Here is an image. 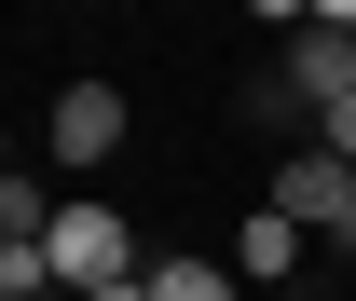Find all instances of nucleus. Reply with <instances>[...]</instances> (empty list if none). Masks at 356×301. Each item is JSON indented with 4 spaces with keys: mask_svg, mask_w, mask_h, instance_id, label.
Returning a JSON list of instances; mask_svg holds the SVG:
<instances>
[{
    "mask_svg": "<svg viewBox=\"0 0 356 301\" xmlns=\"http://www.w3.org/2000/svg\"><path fill=\"white\" fill-rule=\"evenodd\" d=\"M42 274H55L69 301H110V288H137L151 260H137V233L96 206V192H83V206H55V233H42Z\"/></svg>",
    "mask_w": 356,
    "mask_h": 301,
    "instance_id": "obj_1",
    "label": "nucleus"
},
{
    "mask_svg": "<svg viewBox=\"0 0 356 301\" xmlns=\"http://www.w3.org/2000/svg\"><path fill=\"white\" fill-rule=\"evenodd\" d=\"M261 206H274V219H302V233H356V165H343V151H288Z\"/></svg>",
    "mask_w": 356,
    "mask_h": 301,
    "instance_id": "obj_2",
    "label": "nucleus"
},
{
    "mask_svg": "<svg viewBox=\"0 0 356 301\" xmlns=\"http://www.w3.org/2000/svg\"><path fill=\"white\" fill-rule=\"evenodd\" d=\"M42 151H55V165H110V151H124V83H55Z\"/></svg>",
    "mask_w": 356,
    "mask_h": 301,
    "instance_id": "obj_3",
    "label": "nucleus"
},
{
    "mask_svg": "<svg viewBox=\"0 0 356 301\" xmlns=\"http://www.w3.org/2000/svg\"><path fill=\"white\" fill-rule=\"evenodd\" d=\"M233 260H247V288H274V274H302V219H274V206H261Z\"/></svg>",
    "mask_w": 356,
    "mask_h": 301,
    "instance_id": "obj_4",
    "label": "nucleus"
},
{
    "mask_svg": "<svg viewBox=\"0 0 356 301\" xmlns=\"http://www.w3.org/2000/svg\"><path fill=\"white\" fill-rule=\"evenodd\" d=\"M151 301H233V260H151Z\"/></svg>",
    "mask_w": 356,
    "mask_h": 301,
    "instance_id": "obj_5",
    "label": "nucleus"
},
{
    "mask_svg": "<svg viewBox=\"0 0 356 301\" xmlns=\"http://www.w3.org/2000/svg\"><path fill=\"white\" fill-rule=\"evenodd\" d=\"M343 247H356V233H343Z\"/></svg>",
    "mask_w": 356,
    "mask_h": 301,
    "instance_id": "obj_6",
    "label": "nucleus"
}]
</instances>
